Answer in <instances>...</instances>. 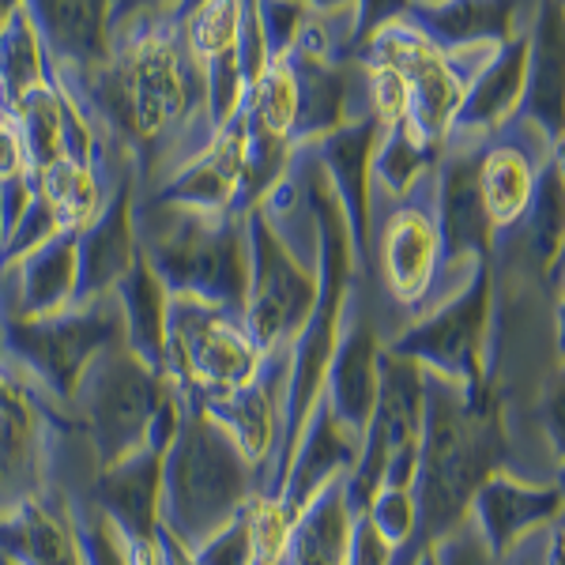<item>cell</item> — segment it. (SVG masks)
<instances>
[{
	"label": "cell",
	"instance_id": "6da1fadb",
	"mask_svg": "<svg viewBox=\"0 0 565 565\" xmlns=\"http://www.w3.org/2000/svg\"><path fill=\"white\" fill-rule=\"evenodd\" d=\"M87 98L98 114L129 140L167 148L162 140L185 136L189 125L207 117V76L181 45L174 23H140L117 34L114 61L87 79ZM215 132V129H212Z\"/></svg>",
	"mask_w": 565,
	"mask_h": 565
},
{
	"label": "cell",
	"instance_id": "7a4b0ae2",
	"mask_svg": "<svg viewBox=\"0 0 565 565\" xmlns=\"http://www.w3.org/2000/svg\"><path fill=\"white\" fill-rule=\"evenodd\" d=\"M26 8L57 84H87L114 61L117 0H26Z\"/></svg>",
	"mask_w": 565,
	"mask_h": 565
},
{
	"label": "cell",
	"instance_id": "3957f363",
	"mask_svg": "<svg viewBox=\"0 0 565 565\" xmlns=\"http://www.w3.org/2000/svg\"><path fill=\"white\" fill-rule=\"evenodd\" d=\"M68 106L72 95L53 76L8 106V117H12V129L23 143L31 174H39L57 159H68Z\"/></svg>",
	"mask_w": 565,
	"mask_h": 565
},
{
	"label": "cell",
	"instance_id": "277c9868",
	"mask_svg": "<svg viewBox=\"0 0 565 565\" xmlns=\"http://www.w3.org/2000/svg\"><path fill=\"white\" fill-rule=\"evenodd\" d=\"M132 268V181H125L95 223L79 234V282L90 287H109L125 279Z\"/></svg>",
	"mask_w": 565,
	"mask_h": 565
},
{
	"label": "cell",
	"instance_id": "5b68a950",
	"mask_svg": "<svg viewBox=\"0 0 565 565\" xmlns=\"http://www.w3.org/2000/svg\"><path fill=\"white\" fill-rule=\"evenodd\" d=\"M385 279L399 302H415L430 287L437 264V231L434 223L415 207H404L385 226Z\"/></svg>",
	"mask_w": 565,
	"mask_h": 565
},
{
	"label": "cell",
	"instance_id": "8992f818",
	"mask_svg": "<svg viewBox=\"0 0 565 565\" xmlns=\"http://www.w3.org/2000/svg\"><path fill=\"white\" fill-rule=\"evenodd\" d=\"M34 196L45 204V212L57 218V226L65 234H84L98 212L106 207L103 185H98L95 167L76 159H57L39 174H31Z\"/></svg>",
	"mask_w": 565,
	"mask_h": 565
},
{
	"label": "cell",
	"instance_id": "52a82bcc",
	"mask_svg": "<svg viewBox=\"0 0 565 565\" xmlns=\"http://www.w3.org/2000/svg\"><path fill=\"white\" fill-rule=\"evenodd\" d=\"M535 193V174L527 159L513 148H498L487 154L479 170V204L494 223H516Z\"/></svg>",
	"mask_w": 565,
	"mask_h": 565
},
{
	"label": "cell",
	"instance_id": "ba28073f",
	"mask_svg": "<svg viewBox=\"0 0 565 565\" xmlns=\"http://www.w3.org/2000/svg\"><path fill=\"white\" fill-rule=\"evenodd\" d=\"M45 79H50V61H45L39 26H34L31 8L23 0V8L8 23L4 39H0V90H4L8 106H12L15 98L45 84Z\"/></svg>",
	"mask_w": 565,
	"mask_h": 565
},
{
	"label": "cell",
	"instance_id": "9c48e42d",
	"mask_svg": "<svg viewBox=\"0 0 565 565\" xmlns=\"http://www.w3.org/2000/svg\"><path fill=\"white\" fill-rule=\"evenodd\" d=\"M178 0H117V34L140 23H170Z\"/></svg>",
	"mask_w": 565,
	"mask_h": 565
},
{
	"label": "cell",
	"instance_id": "30bf717a",
	"mask_svg": "<svg viewBox=\"0 0 565 565\" xmlns=\"http://www.w3.org/2000/svg\"><path fill=\"white\" fill-rule=\"evenodd\" d=\"M23 8V0H0V39H4V31H8V23L15 20V12Z\"/></svg>",
	"mask_w": 565,
	"mask_h": 565
},
{
	"label": "cell",
	"instance_id": "8fae6325",
	"mask_svg": "<svg viewBox=\"0 0 565 565\" xmlns=\"http://www.w3.org/2000/svg\"><path fill=\"white\" fill-rule=\"evenodd\" d=\"M200 4H207V0H178V8H174V15H170V23H181V20H189V15L196 12Z\"/></svg>",
	"mask_w": 565,
	"mask_h": 565
},
{
	"label": "cell",
	"instance_id": "7c38bea8",
	"mask_svg": "<svg viewBox=\"0 0 565 565\" xmlns=\"http://www.w3.org/2000/svg\"><path fill=\"white\" fill-rule=\"evenodd\" d=\"M306 4H321V8H340V4H351V0H306Z\"/></svg>",
	"mask_w": 565,
	"mask_h": 565
},
{
	"label": "cell",
	"instance_id": "4fadbf2b",
	"mask_svg": "<svg viewBox=\"0 0 565 565\" xmlns=\"http://www.w3.org/2000/svg\"><path fill=\"white\" fill-rule=\"evenodd\" d=\"M562 167H565V148H562Z\"/></svg>",
	"mask_w": 565,
	"mask_h": 565
}]
</instances>
